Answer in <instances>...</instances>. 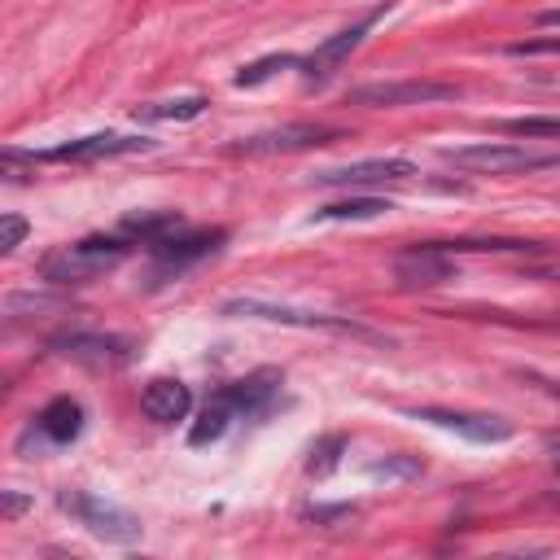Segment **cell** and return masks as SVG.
Wrapping results in <instances>:
<instances>
[{"mask_svg":"<svg viewBox=\"0 0 560 560\" xmlns=\"http://www.w3.org/2000/svg\"><path fill=\"white\" fill-rule=\"evenodd\" d=\"M223 241H228V232H223V228H175V232H166V236L149 241L144 249H149V258H153L158 276H179V271H188L192 262H201V258L219 254V245H223Z\"/></svg>","mask_w":560,"mask_h":560,"instance_id":"8992f818","label":"cell"},{"mask_svg":"<svg viewBox=\"0 0 560 560\" xmlns=\"http://www.w3.org/2000/svg\"><path fill=\"white\" fill-rule=\"evenodd\" d=\"M175 228H184L179 210H140V214L122 219V236H140V245H149V241H158V236H166Z\"/></svg>","mask_w":560,"mask_h":560,"instance_id":"d6986e66","label":"cell"},{"mask_svg":"<svg viewBox=\"0 0 560 560\" xmlns=\"http://www.w3.org/2000/svg\"><path fill=\"white\" fill-rule=\"evenodd\" d=\"M534 276H538V280H556V284H560V262H556V267H547V271H534Z\"/></svg>","mask_w":560,"mask_h":560,"instance_id":"4dcf8cb0","label":"cell"},{"mask_svg":"<svg viewBox=\"0 0 560 560\" xmlns=\"http://www.w3.org/2000/svg\"><path fill=\"white\" fill-rule=\"evenodd\" d=\"M385 4H389V0H385ZM385 4H381L376 13H368V18H359L354 26H346V31L328 35V39H324L315 52H306V57H302V66H298V70H302L311 83H324V79H328L332 70H341V61H346V57H350V52L363 44V35H368V31H372V22L385 13Z\"/></svg>","mask_w":560,"mask_h":560,"instance_id":"7c38bea8","label":"cell"},{"mask_svg":"<svg viewBox=\"0 0 560 560\" xmlns=\"http://www.w3.org/2000/svg\"><path fill=\"white\" fill-rule=\"evenodd\" d=\"M293 66H302V57H298V52H267V57H258V61L241 66L232 83H236V88H258V83H267L271 74H280V70H293Z\"/></svg>","mask_w":560,"mask_h":560,"instance_id":"44dd1931","label":"cell"},{"mask_svg":"<svg viewBox=\"0 0 560 560\" xmlns=\"http://www.w3.org/2000/svg\"><path fill=\"white\" fill-rule=\"evenodd\" d=\"M280 389V372H249L241 381H228L219 394L236 407V416H262Z\"/></svg>","mask_w":560,"mask_h":560,"instance_id":"9a60e30c","label":"cell"},{"mask_svg":"<svg viewBox=\"0 0 560 560\" xmlns=\"http://www.w3.org/2000/svg\"><path fill=\"white\" fill-rule=\"evenodd\" d=\"M538 52H560V35H547V39H516V44H508V57H538Z\"/></svg>","mask_w":560,"mask_h":560,"instance_id":"484cf974","label":"cell"},{"mask_svg":"<svg viewBox=\"0 0 560 560\" xmlns=\"http://www.w3.org/2000/svg\"><path fill=\"white\" fill-rule=\"evenodd\" d=\"M57 508L66 516H74V525H83L101 542L131 547L144 534V525H140L136 512H127V508H118V503H109V499H101L92 490H57Z\"/></svg>","mask_w":560,"mask_h":560,"instance_id":"3957f363","label":"cell"},{"mask_svg":"<svg viewBox=\"0 0 560 560\" xmlns=\"http://www.w3.org/2000/svg\"><path fill=\"white\" fill-rule=\"evenodd\" d=\"M416 420H429L438 429H451L468 442H508L512 438V424L503 416H490V411H451V407H416L411 411Z\"/></svg>","mask_w":560,"mask_h":560,"instance_id":"4fadbf2b","label":"cell"},{"mask_svg":"<svg viewBox=\"0 0 560 560\" xmlns=\"http://www.w3.org/2000/svg\"><path fill=\"white\" fill-rule=\"evenodd\" d=\"M337 451H346V442H341V438H324V442H315V446H311V464H306V468H311L315 477H328V472L337 468Z\"/></svg>","mask_w":560,"mask_h":560,"instance_id":"cb8c5ba5","label":"cell"},{"mask_svg":"<svg viewBox=\"0 0 560 560\" xmlns=\"http://www.w3.org/2000/svg\"><path fill=\"white\" fill-rule=\"evenodd\" d=\"M22 236H26V219L22 214H4L0 219V254H13L22 245Z\"/></svg>","mask_w":560,"mask_h":560,"instance_id":"d4e9b609","label":"cell"},{"mask_svg":"<svg viewBox=\"0 0 560 560\" xmlns=\"http://www.w3.org/2000/svg\"><path fill=\"white\" fill-rule=\"evenodd\" d=\"M131 254L127 236H83L74 245H57L39 258V280L48 284H88L105 271H114Z\"/></svg>","mask_w":560,"mask_h":560,"instance_id":"6da1fadb","label":"cell"},{"mask_svg":"<svg viewBox=\"0 0 560 560\" xmlns=\"http://www.w3.org/2000/svg\"><path fill=\"white\" fill-rule=\"evenodd\" d=\"M140 411L153 420V424H175L192 411V389L175 376H153L144 389H140Z\"/></svg>","mask_w":560,"mask_h":560,"instance_id":"5bb4252c","label":"cell"},{"mask_svg":"<svg viewBox=\"0 0 560 560\" xmlns=\"http://www.w3.org/2000/svg\"><path fill=\"white\" fill-rule=\"evenodd\" d=\"M206 96H166V101H144L136 105V122H188L206 114Z\"/></svg>","mask_w":560,"mask_h":560,"instance_id":"ac0fdd59","label":"cell"},{"mask_svg":"<svg viewBox=\"0 0 560 560\" xmlns=\"http://www.w3.org/2000/svg\"><path fill=\"white\" fill-rule=\"evenodd\" d=\"M346 136H350V131H341V127H324V122H289V127H271V131L241 136V140L223 144V153H232V158H271V153L319 149V144L346 140Z\"/></svg>","mask_w":560,"mask_h":560,"instance_id":"277c9868","label":"cell"},{"mask_svg":"<svg viewBox=\"0 0 560 560\" xmlns=\"http://www.w3.org/2000/svg\"><path fill=\"white\" fill-rule=\"evenodd\" d=\"M394 206L385 197H346V201H332V206H319L315 210V223H332V219H376V214H389Z\"/></svg>","mask_w":560,"mask_h":560,"instance_id":"ffe728a7","label":"cell"},{"mask_svg":"<svg viewBox=\"0 0 560 560\" xmlns=\"http://www.w3.org/2000/svg\"><path fill=\"white\" fill-rule=\"evenodd\" d=\"M538 26H560V9H542L538 13Z\"/></svg>","mask_w":560,"mask_h":560,"instance_id":"f1b7e54d","label":"cell"},{"mask_svg":"<svg viewBox=\"0 0 560 560\" xmlns=\"http://www.w3.org/2000/svg\"><path fill=\"white\" fill-rule=\"evenodd\" d=\"M232 420H241L236 407H232L223 394H214V398L206 402V411L192 420V429H188V446H210V442H219V438L232 429Z\"/></svg>","mask_w":560,"mask_h":560,"instance_id":"e0dca14e","label":"cell"},{"mask_svg":"<svg viewBox=\"0 0 560 560\" xmlns=\"http://www.w3.org/2000/svg\"><path fill=\"white\" fill-rule=\"evenodd\" d=\"M39 311H66V302H61V298H48V293H9V298H4V315H9V319L39 315Z\"/></svg>","mask_w":560,"mask_h":560,"instance_id":"7402d4cb","label":"cell"},{"mask_svg":"<svg viewBox=\"0 0 560 560\" xmlns=\"http://www.w3.org/2000/svg\"><path fill=\"white\" fill-rule=\"evenodd\" d=\"M39 433H44L48 442H57V446H70V442L83 433V407H79L70 394L52 398V402L39 411Z\"/></svg>","mask_w":560,"mask_h":560,"instance_id":"2e32d148","label":"cell"},{"mask_svg":"<svg viewBox=\"0 0 560 560\" xmlns=\"http://www.w3.org/2000/svg\"><path fill=\"white\" fill-rule=\"evenodd\" d=\"M455 96H459V88L455 83H438V79H389V83L350 88V105H368V109L438 105V101H455Z\"/></svg>","mask_w":560,"mask_h":560,"instance_id":"ba28073f","label":"cell"},{"mask_svg":"<svg viewBox=\"0 0 560 560\" xmlns=\"http://www.w3.org/2000/svg\"><path fill=\"white\" fill-rule=\"evenodd\" d=\"M547 451H551V459H556V468H560V433H556V438H547Z\"/></svg>","mask_w":560,"mask_h":560,"instance_id":"f546056e","label":"cell"},{"mask_svg":"<svg viewBox=\"0 0 560 560\" xmlns=\"http://www.w3.org/2000/svg\"><path fill=\"white\" fill-rule=\"evenodd\" d=\"M219 315L228 319H267V324H289V328H341V332H363L346 315L328 311H306V306H284V302H262V298H228L219 302Z\"/></svg>","mask_w":560,"mask_h":560,"instance_id":"52a82bcc","label":"cell"},{"mask_svg":"<svg viewBox=\"0 0 560 560\" xmlns=\"http://www.w3.org/2000/svg\"><path fill=\"white\" fill-rule=\"evenodd\" d=\"M416 171L420 166L411 158L389 153V158H359L346 166H324L311 179L319 188H376V184H407V179H416Z\"/></svg>","mask_w":560,"mask_h":560,"instance_id":"9c48e42d","label":"cell"},{"mask_svg":"<svg viewBox=\"0 0 560 560\" xmlns=\"http://www.w3.org/2000/svg\"><path fill=\"white\" fill-rule=\"evenodd\" d=\"M416 472H420L416 459H385V464L372 468V477H416Z\"/></svg>","mask_w":560,"mask_h":560,"instance_id":"4316f807","label":"cell"},{"mask_svg":"<svg viewBox=\"0 0 560 560\" xmlns=\"http://www.w3.org/2000/svg\"><path fill=\"white\" fill-rule=\"evenodd\" d=\"M26 508H31L26 494H18V490H4V494H0V516H4V521H18Z\"/></svg>","mask_w":560,"mask_h":560,"instance_id":"83f0119b","label":"cell"},{"mask_svg":"<svg viewBox=\"0 0 560 560\" xmlns=\"http://www.w3.org/2000/svg\"><path fill=\"white\" fill-rule=\"evenodd\" d=\"M394 280H398V289H438V284L455 280V258L446 249H438L433 241H420L394 258Z\"/></svg>","mask_w":560,"mask_h":560,"instance_id":"8fae6325","label":"cell"},{"mask_svg":"<svg viewBox=\"0 0 560 560\" xmlns=\"http://www.w3.org/2000/svg\"><path fill=\"white\" fill-rule=\"evenodd\" d=\"M149 136H122V131H92L79 140H61L52 149H31L22 153L31 166L35 162H105V158H127V153H149Z\"/></svg>","mask_w":560,"mask_h":560,"instance_id":"5b68a950","label":"cell"},{"mask_svg":"<svg viewBox=\"0 0 560 560\" xmlns=\"http://www.w3.org/2000/svg\"><path fill=\"white\" fill-rule=\"evenodd\" d=\"M442 162L468 175H529V171H551L560 166V153L551 149H529V144H499V140H477V144H455L442 149Z\"/></svg>","mask_w":560,"mask_h":560,"instance_id":"7a4b0ae2","label":"cell"},{"mask_svg":"<svg viewBox=\"0 0 560 560\" xmlns=\"http://www.w3.org/2000/svg\"><path fill=\"white\" fill-rule=\"evenodd\" d=\"M52 354H66L74 363H92V368H122L136 359V341L118 337V332H88V328H70L48 337Z\"/></svg>","mask_w":560,"mask_h":560,"instance_id":"30bf717a","label":"cell"},{"mask_svg":"<svg viewBox=\"0 0 560 560\" xmlns=\"http://www.w3.org/2000/svg\"><path fill=\"white\" fill-rule=\"evenodd\" d=\"M494 127L508 131V136H525V140L560 136V118H542V114H529V118H503V122H494Z\"/></svg>","mask_w":560,"mask_h":560,"instance_id":"603a6c76","label":"cell"}]
</instances>
